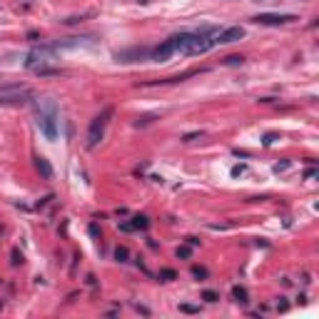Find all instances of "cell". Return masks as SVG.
I'll use <instances>...</instances> for the list:
<instances>
[{
	"mask_svg": "<svg viewBox=\"0 0 319 319\" xmlns=\"http://www.w3.org/2000/svg\"><path fill=\"white\" fill-rule=\"evenodd\" d=\"M209 33H212V28H205L202 33H177L169 38V45L175 53H182V55H205L215 45Z\"/></svg>",
	"mask_w": 319,
	"mask_h": 319,
	"instance_id": "obj_1",
	"label": "cell"
},
{
	"mask_svg": "<svg viewBox=\"0 0 319 319\" xmlns=\"http://www.w3.org/2000/svg\"><path fill=\"white\" fill-rule=\"evenodd\" d=\"M35 115H38V127L48 140H57V102L53 97H40L35 100Z\"/></svg>",
	"mask_w": 319,
	"mask_h": 319,
	"instance_id": "obj_2",
	"label": "cell"
},
{
	"mask_svg": "<svg viewBox=\"0 0 319 319\" xmlns=\"http://www.w3.org/2000/svg\"><path fill=\"white\" fill-rule=\"evenodd\" d=\"M113 113L115 110L108 105V108H102V113L93 117V122H90V127H88V140H85L88 150H95V147L102 142V137H105V130H108V122H110Z\"/></svg>",
	"mask_w": 319,
	"mask_h": 319,
	"instance_id": "obj_3",
	"label": "cell"
},
{
	"mask_svg": "<svg viewBox=\"0 0 319 319\" xmlns=\"http://www.w3.org/2000/svg\"><path fill=\"white\" fill-rule=\"evenodd\" d=\"M28 97H30L28 85H0V102H5V105L28 102Z\"/></svg>",
	"mask_w": 319,
	"mask_h": 319,
	"instance_id": "obj_4",
	"label": "cell"
},
{
	"mask_svg": "<svg viewBox=\"0 0 319 319\" xmlns=\"http://www.w3.org/2000/svg\"><path fill=\"white\" fill-rule=\"evenodd\" d=\"M244 38V28L242 25H229L225 30H220L217 35H215V45H232V42H237V40Z\"/></svg>",
	"mask_w": 319,
	"mask_h": 319,
	"instance_id": "obj_5",
	"label": "cell"
},
{
	"mask_svg": "<svg viewBox=\"0 0 319 319\" xmlns=\"http://www.w3.org/2000/svg\"><path fill=\"white\" fill-rule=\"evenodd\" d=\"M254 23H260V25H287V23H294L297 15H287V13H260V15H254Z\"/></svg>",
	"mask_w": 319,
	"mask_h": 319,
	"instance_id": "obj_6",
	"label": "cell"
},
{
	"mask_svg": "<svg viewBox=\"0 0 319 319\" xmlns=\"http://www.w3.org/2000/svg\"><path fill=\"white\" fill-rule=\"evenodd\" d=\"M172 55H175V50H172L169 40H165V42L157 45V48H150V60H155V62H167Z\"/></svg>",
	"mask_w": 319,
	"mask_h": 319,
	"instance_id": "obj_7",
	"label": "cell"
},
{
	"mask_svg": "<svg viewBox=\"0 0 319 319\" xmlns=\"http://www.w3.org/2000/svg\"><path fill=\"white\" fill-rule=\"evenodd\" d=\"M142 57H150V48H132V50H122V53H117V62H135V60H142Z\"/></svg>",
	"mask_w": 319,
	"mask_h": 319,
	"instance_id": "obj_8",
	"label": "cell"
},
{
	"mask_svg": "<svg viewBox=\"0 0 319 319\" xmlns=\"http://www.w3.org/2000/svg\"><path fill=\"white\" fill-rule=\"evenodd\" d=\"M147 227H150V220L145 215H137V217H132V222H122L120 229L122 232H137V229H147Z\"/></svg>",
	"mask_w": 319,
	"mask_h": 319,
	"instance_id": "obj_9",
	"label": "cell"
},
{
	"mask_svg": "<svg viewBox=\"0 0 319 319\" xmlns=\"http://www.w3.org/2000/svg\"><path fill=\"white\" fill-rule=\"evenodd\" d=\"M35 169H38L40 175H42V180H53V165L45 160V157H35Z\"/></svg>",
	"mask_w": 319,
	"mask_h": 319,
	"instance_id": "obj_10",
	"label": "cell"
},
{
	"mask_svg": "<svg viewBox=\"0 0 319 319\" xmlns=\"http://www.w3.org/2000/svg\"><path fill=\"white\" fill-rule=\"evenodd\" d=\"M247 297H249V294H247V289H244V287H240V284H237V287H232V300L237 302V304H247Z\"/></svg>",
	"mask_w": 319,
	"mask_h": 319,
	"instance_id": "obj_11",
	"label": "cell"
},
{
	"mask_svg": "<svg viewBox=\"0 0 319 319\" xmlns=\"http://www.w3.org/2000/svg\"><path fill=\"white\" fill-rule=\"evenodd\" d=\"M127 257H130L127 247H117V249H115V260H117V262H127Z\"/></svg>",
	"mask_w": 319,
	"mask_h": 319,
	"instance_id": "obj_12",
	"label": "cell"
},
{
	"mask_svg": "<svg viewBox=\"0 0 319 319\" xmlns=\"http://www.w3.org/2000/svg\"><path fill=\"white\" fill-rule=\"evenodd\" d=\"M189 254H192V247H189V244L177 247V257H180V260H189Z\"/></svg>",
	"mask_w": 319,
	"mask_h": 319,
	"instance_id": "obj_13",
	"label": "cell"
},
{
	"mask_svg": "<svg viewBox=\"0 0 319 319\" xmlns=\"http://www.w3.org/2000/svg\"><path fill=\"white\" fill-rule=\"evenodd\" d=\"M175 277H177V274H175V269H160V280H162V282H172Z\"/></svg>",
	"mask_w": 319,
	"mask_h": 319,
	"instance_id": "obj_14",
	"label": "cell"
},
{
	"mask_svg": "<svg viewBox=\"0 0 319 319\" xmlns=\"http://www.w3.org/2000/svg\"><path fill=\"white\" fill-rule=\"evenodd\" d=\"M180 312H187V314H197V312H200V307H195V304H180Z\"/></svg>",
	"mask_w": 319,
	"mask_h": 319,
	"instance_id": "obj_15",
	"label": "cell"
},
{
	"mask_svg": "<svg viewBox=\"0 0 319 319\" xmlns=\"http://www.w3.org/2000/svg\"><path fill=\"white\" fill-rule=\"evenodd\" d=\"M192 274H195L197 280H205V277H207V269H205V267H192Z\"/></svg>",
	"mask_w": 319,
	"mask_h": 319,
	"instance_id": "obj_16",
	"label": "cell"
},
{
	"mask_svg": "<svg viewBox=\"0 0 319 319\" xmlns=\"http://www.w3.org/2000/svg\"><path fill=\"white\" fill-rule=\"evenodd\" d=\"M202 300L207 302H217L220 297H217V292H212V289H207V292H202Z\"/></svg>",
	"mask_w": 319,
	"mask_h": 319,
	"instance_id": "obj_17",
	"label": "cell"
},
{
	"mask_svg": "<svg viewBox=\"0 0 319 319\" xmlns=\"http://www.w3.org/2000/svg\"><path fill=\"white\" fill-rule=\"evenodd\" d=\"M242 60H244L242 55H229V57H227V60H225V62H227V65H240Z\"/></svg>",
	"mask_w": 319,
	"mask_h": 319,
	"instance_id": "obj_18",
	"label": "cell"
},
{
	"mask_svg": "<svg viewBox=\"0 0 319 319\" xmlns=\"http://www.w3.org/2000/svg\"><path fill=\"white\" fill-rule=\"evenodd\" d=\"M20 262H23V257L18 254V249H13V267H18Z\"/></svg>",
	"mask_w": 319,
	"mask_h": 319,
	"instance_id": "obj_19",
	"label": "cell"
},
{
	"mask_svg": "<svg viewBox=\"0 0 319 319\" xmlns=\"http://www.w3.org/2000/svg\"><path fill=\"white\" fill-rule=\"evenodd\" d=\"M274 137H277V135H272V132H269V135H264V145H272V142H274Z\"/></svg>",
	"mask_w": 319,
	"mask_h": 319,
	"instance_id": "obj_20",
	"label": "cell"
},
{
	"mask_svg": "<svg viewBox=\"0 0 319 319\" xmlns=\"http://www.w3.org/2000/svg\"><path fill=\"white\" fill-rule=\"evenodd\" d=\"M187 244H189V247H197V244H200V240H197V237H187Z\"/></svg>",
	"mask_w": 319,
	"mask_h": 319,
	"instance_id": "obj_21",
	"label": "cell"
}]
</instances>
